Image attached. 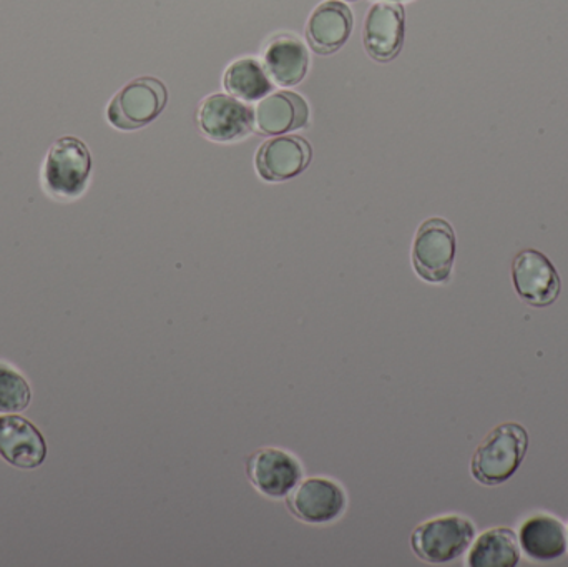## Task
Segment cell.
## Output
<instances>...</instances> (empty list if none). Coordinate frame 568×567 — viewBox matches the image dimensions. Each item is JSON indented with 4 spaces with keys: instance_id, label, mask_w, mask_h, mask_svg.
<instances>
[{
    "instance_id": "30bf717a",
    "label": "cell",
    "mask_w": 568,
    "mask_h": 567,
    "mask_svg": "<svg viewBox=\"0 0 568 567\" xmlns=\"http://www.w3.org/2000/svg\"><path fill=\"white\" fill-rule=\"evenodd\" d=\"M406 36V13L403 6L379 2L371 7L364 22L363 40L366 52L377 62H390L399 55Z\"/></svg>"
},
{
    "instance_id": "ba28073f",
    "label": "cell",
    "mask_w": 568,
    "mask_h": 567,
    "mask_svg": "<svg viewBox=\"0 0 568 567\" xmlns=\"http://www.w3.org/2000/svg\"><path fill=\"white\" fill-rule=\"evenodd\" d=\"M513 283L527 305L546 308L557 302L562 288L559 272L539 250H523L513 262Z\"/></svg>"
},
{
    "instance_id": "5bb4252c",
    "label": "cell",
    "mask_w": 568,
    "mask_h": 567,
    "mask_svg": "<svg viewBox=\"0 0 568 567\" xmlns=\"http://www.w3.org/2000/svg\"><path fill=\"white\" fill-rule=\"evenodd\" d=\"M310 122V105L294 92L268 93L255 109V125L265 135H286Z\"/></svg>"
},
{
    "instance_id": "7a4b0ae2",
    "label": "cell",
    "mask_w": 568,
    "mask_h": 567,
    "mask_svg": "<svg viewBox=\"0 0 568 567\" xmlns=\"http://www.w3.org/2000/svg\"><path fill=\"white\" fill-rule=\"evenodd\" d=\"M92 175L89 146L77 136H60L50 145L42 165V186L52 199L70 202L87 190Z\"/></svg>"
},
{
    "instance_id": "44dd1931",
    "label": "cell",
    "mask_w": 568,
    "mask_h": 567,
    "mask_svg": "<svg viewBox=\"0 0 568 567\" xmlns=\"http://www.w3.org/2000/svg\"><path fill=\"white\" fill-rule=\"evenodd\" d=\"M347 2H356V0H347Z\"/></svg>"
},
{
    "instance_id": "ffe728a7",
    "label": "cell",
    "mask_w": 568,
    "mask_h": 567,
    "mask_svg": "<svg viewBox=\"0 0 568 567\" xmlns=\"http://www.w3.org/2000/svg\"><path fill=\"white\" fill-rule=\"evenodd\" d=\"M387 2H406V0H387Z\"/></svg>"
},
{
    "instance_id": "6da1fadb",
    "label": "cell",
    "mask_w": 568,
    "mask_h": 567,
    "mask_svg": "<svg viewBox=\"0 0 568 567\" xmlns=\"http://www.w3.org/2000/svg\"><path fill=\"white\" fill-rule=\"evenodd\" d=\"M529 448V435L519 423L496 426L483 439L473 459L470 473L484 486H497L516 475Z\"/></svg>"
},
{
    "instance_id": "9a60e30c",
    "label": "cell",
    "mask_w": 568,
    "mask_h": 567,
    "mask_svg": "<svg viewBox=\"0 0 568 567\" xmlns=\"http://www.w3.org/2000/svg\"><path fill=\"white\" fill-rule=\"evenodd\" d=\"M265 69L270 79L278 85H297L310 70L307 47L290 33L276 37L266 47Z\"/></svg>"
},
{
    "instance_id": "52a82bcc",
    "label": "cell",
    "mask_w": 568,
    "mask_h": 567,
    "mask_svg": "<svg viewBox=\"0 0 568 567\" xmlns=\"http://www.w3.org/2000/svg\"><path fill=\"white\" fill-rule=\"evenodd\" d=\"M253 488L270 499H284L304 478L303 465L293 453L276 446L253 452L245 462Z\"/></svg>"
},
{
    "instance_id": "2e32d148",
    "label": "cell",
    "mask_w": 568,
    "mask_h": 567,
    "mask_svg": "<svg viewBox=\"0 0 568 567\" xmlns=\"http://www.w3.org/2000/svg\"><path fill=\"white\" fill-rule=\"evenodd\" d=\"M519 543L529 558L536 561H554L566 555V526L554 516H532L520 528Z\"/></svg>"
},
{
    "instance_id": "5b68a950",
    "label": "cell",
    "mask_w": 568,
    "mask_h": 567,
    "mask_svg": "<svg viewBox=\"0 0 568 567\" xmlns=\"http://www.w3.org/2000/svg\"><path fill=\"white\" fill-rule=\"evenodd\" d=\"M287 512L304 525H331L347 509L346 489L327 476L303 478L284 498Z\"/></svg>"
},
{
    "instance_id": "7402d4cb",
    "label": "cell",
    "mask_w": 568,
    "mask_h": 567,
    "mask_svg": "<svg viewBox=\"0 0 568 567\" xmlns=\"http://www.w3.org/2000/svg\"><path fill=\"white\" fill-rule=\"evenodd\" d=\"M567 538H568V531H567Z\"/></svg>"
},
{
    "instance_id": "d6986e66",
    "label": "cell",
    "mask_w": 568,
    "mask_h": 567,
    "mask_svg": "<svg viewBox=\"0 0 568 567\" xmlns=\"http://www.w3.org/2000/svg\"><path fill=\"white\" fill-rule=\"evenodd\" d=\"M32 403V389L29 382L6 363H0V413L13 415L22 413Z\"/></svg>"
},
{
    "instance_id": "3957f363",
    "label": "cell",
    "mask_w": 568,
    "mask_h": 567,
    "mask_svg": "<svg viewBox=\"0 0 568 567\" xmlns=\"http://www.w3.org/2000/svg\"><path fill=\"white\" fill-rule=\"evenodd\" d=\"M476 539V526L466 516L443 515L414 528L410 549L427 565H447L464 555Z\"/></svg>"
},
{
    "instance_id": "e0dca14e",
    "label": "cell",
    "mask_w": 568,
    "mask_h": 567,
    "mask_svg": "<svg viewBox=\"0 0 568 567\" xmlns=\"http://www.w3.org/2000/svg\"><path fill=\"white\" fill-rule=\"evenodd\" d=\"M470 548V567H514L520 561V543L509 528H494L483 533Z\"/></svg>"
},
{
    "instance_id": "8fae6325",
    "label": "cell",
    "mask_w": 568,
    "mask_h": 567,
    "mask_svg": "<svg viewBox=\"0 0 568 567\" xmlns=\"http://www.w3.org/2000/svg\"><path fill=\"white\" fill-rule=\"evenodd\" d=\"M0 458L13 468L37 469L45 463L47 443L36 425L23 416H0Z\"/></svg>"
},
{
    "instance_id": "8992f818",
    "label": "cell",
    "mask_w": 568,
    "mask_h": 567,
    "mask_svg": "<svg viewBox=\"0 0 568 567\" xmlns=\"http://www.w3.org/2000/svg\"><path fill=\"white\" fill-rule=\"evenodd\" d=\"M169 93L153 77H140L115 93L106 107L110 125L123 132L143 129L165 109Z\"/></svg>"
},
{
    "instance_id": "9c48e42d",
    "label": "cell",
    "mask_w": 568,
    "mask_h": 567,
    "mask_svg": "<svg viewBox=\"0 0 568 567\" xmlns=\"http://www.w3.org/2000/svg\"><path fill=\"white\" fill-rule=\"evenodd\" d=\"M199 125L215 142H236L252 133L255 112L236 97L215 93L200 105Z\"/></svg>"
},
{
    "instance_id": "4fadbf2b",
    "label": "cell",
    "mask_w": 568,
    "mask_h": 567,
    "mask_svg": "<svg viewBox=\"0 0 568 567\" xmlns=\"http://www.w3.org/2000/svg\"><path fill=\"white\" fill-rule=\"evenodd\" d=\"M353 29V10L339 0H326L311 13L306 40L314 52L331 55L346 45Z\"/></svg>"
},
{
    "instance_id": "ac0fdd59",
    "label": "cell",
    "mask_w": 568,
    "mask_h": 567,
    "mask_svg": "<svg viewBox=\"0 0 568 567\" xmlns=\"http://www.w3.org/2000/svg\"><path fill=\"white\" fill-rule=\"evenodd\" d=\"M223 85L230 95L245 100V102H253V100L268 95L272 92L273 83L265 67L258 60L245 57V59L236 60L226 69L225 75H223Z\"/></svg>"
},
{
    "instance_id": "277c9868",
    "label": "cell",
    "mask_w": 568,
    "mask_h": 567,
    "mask_svg": "<svg viewBox=\"0 0 568 567\" xmlns=\"http://www.w3.org/2000/svg\"><path fill=\"white\" fill-rule=\"evenodd\" d=\"M456 233L447 220L434 216L420 223L414 236L410 260L414 272L427 283L443 285L453 275L456 262Z\"/></svg>"
},
{
    "instance_id": "7c38bea8",
    "label": "cell",
    "mask_w": 568,
    "mask_h": 567,
    "mask_svg": "<svg viewBox=\"0 0 568 567\" xmlns=\"http://www.w3.org/2000/svg\"><path fill=\"white\" fill-rule=\"evenodd\" d=\"M311 145L296 135L266 140L256 153V170L265 182H286L301 175L311 162Z\"/></svg>"
}]
</instances>
